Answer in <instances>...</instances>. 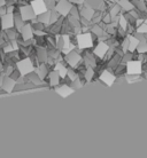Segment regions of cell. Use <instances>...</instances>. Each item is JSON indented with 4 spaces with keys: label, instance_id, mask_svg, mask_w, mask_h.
Returning <instances> with one entry per match:
<instances>
[{
    "label": "cell",
    "instance_id": "cell-1",
    "mask_svg": "<svg viewBox=\"0 0 147 158\" xmlns=\"http://www.w3.org/2000/svg\"><path fill=\"white\" fill-rule=\"evenodd\" d=\"M76 43H77L78 49L85 51L93 47L96 41H94V36L91 32H80L78 35H76Z\"/></svg>",
    "mask_w": 147,
    "mask_h": 158
},
{
    "label": "cell",
    "instance_id": "cell-2",
    "mask_svg": "<svg viewBox=\"0 0 147 158\" xmlns=\"http://www.w3.org/2000/svg\"><path fill=\"white\" fill-rule=\"evenodd\" d=\"M16 68H17V71L20 72L21 76H28L29 73L35 71V63L32 62V59L30 57H25V59H22L20 61H17L16 63Z\"/></svg>",
    "mask_w": 147,
    "mask_h": 158
},
{
    "label": "cell",
    "instance_id": "cell-3",
    "mask_svg": "<svg viewBox=\"0 0 147 158\" xmlns=\"http://www.w3.org/2000/svg\"><path fill=\"white\" fill-rule=\"evenodd\" d=\"M128 76H138L143 73V62L140 60L132 59L125 63Z\"/></svg>",
    "mask_w": 147,
    "mask_h": 158
},
{
    "label": "cell",
    "instance_id": "cell-4",
    "mask_svg": "<svg viewBox=\"0 0 147 158\" xmlns=\"http://www.w3.org/2000/svg\"><path fill=\"white\" fill-rule=\"evenodd\" d=\"M71 7H72V4L70 1H68V0H59L56 2L54 9L62 17H67L69 15V13H70V10H71Z\"/></svg>",
    "mask_w": 147,
    "mask_h": 158
},
{
    "label": "cell",
    "instance_id": "cell-5",
    "mask_svg": "<svg viewBox=\"0 0 147 158\" xmlns=\"http://www.w3.org/2000/svg\"><path fill=\"white\" fill-rule=\"evenodd\" d=\"M64 60H66V62L69 64V67L75 69V68L83 61V57H82V55H80L78 52L71 51L64 55Z\"/></svg>",
    "mask_w": 147,
    "mask_h": 158
},
{
    "label": "cell",
    "instance_id": "cell-6",
    "mask_svg": "<svg viewBox=\"0 0 147 158\" xmlns=\"http://www.w3.org/2000/svg\"><path fill=\"white\" fill-rule=\"evenodd\" d=\"M109 45H108L106 41H103V40H99L98 43H97L96 47L93 48V54L100 60H103L105 59V56L107 54L108 49H109Z\"/></svg>",
    "mask_w": 147,
    "mask_h": 158
},
{
    "label": "cell",
    "instance_id": "cell-7",
    "mask_svg": "<svg viewBox=\"0 0 147 158\" xmlns=\"http://www.w3.org/2000/svg\"><path fill=\"white\" fill-rule=\"evenodd\" d=\"M20 16L22 17V20L24 22L27 21H32L37 17V15L35 14L33 9H32L31 5H23L20 7Z\"/></svg>",
    "mask_w": 147,
    "mask_h": 158
},
{
    "label": "cell",
    "instance_id": "cell-8",
    "mask_svg": "<svg viewBox=\"0 0 147 158\" xmlns=\"http://www.w3.org/2000/svg\"><path fill=\"white\" fill-rule=\"evenodd\" d=\"M99 79L102 81L103 84H106L107 86H111L113 84L115 83L116 75L115 73H113L111 71H109L108 69H105V70H102L101 73H100Z\"/></svg>",
    "mask_w": 147,
    "mask_h": 158
},
{
    "label": "cell",
    "instance_id": "cell-9",
    "mask_svg": "<svg viewBox=\"0 0 147 158\" xmlns=\"http://www.w3.org/2000/svg\"><path fill=\"white\" fill-rule=\"evenodd\" d=\"M30 5H31L32 9H33V12L37 16L48 10L47 6L45 4V0H32Z\"/></svg>",
    "mask_w": 147,
    "mask_h": 158
},
{
    "label": "cell",
    "instance_id": "cell-10",
    "mask_svg": "<svg viewBox=\"0 0 147 158\" xmlns=\"http://www.w3.org/2000/svg\"><path fill=\"white\" fill-rule=\"evenodd\" d=\"M1 27L2 30H8V29L14 28V14L13 13H6L5 15L1 16Z\"/></svg>",
    "mask_w": 147,
    "mask_h": 158
},
{
    "label": "cell",
    "instance_id": "cell-11",
    "mask_svg": "<svg viewBox=\"0 0 147 158\" xmlns=\"http://www.w3.org/2000/svg\"><path fill=\"white\" fill-rule=\"evenodd\" d=\"M16 86V80L11 76H5L4 79H2V84H1V88L4 89L5 92L7 93H11V92L14 89V87Z\"/></svg>",
    "mask_w": 147,
    "mask_h": 158
},
{
    "label": "cell",
    "instance_id": "cell-12",
    "mask_svg": "<svg viewBox=\"0 0 147 158\" xmlns=\"http://www.w3.org/2000/svg\"><path fill=\"white\" fill-rule=\"evenodd\" d=\"M21 36H22V39L23 41H29V40L32 39L33 37V28H32V24H24L22 29L20 30Z\"/></svg>",
    "mask_w": 147,
    "mask_h": 158
},
{
    "label": "cell",
    "instance_id": "cell-13",
    "mask_svg": "<svg viewBox=\"0 0 147 158\" xmlns=\"http://www.w3.org/2000/svg\"><path fill=\"white\" fill-rule=\"evenodd\" d=\"M82 57H83V62L85 64H86V67H91V68H96L97 67V57L94 54H93V52L92 53H90V52H85L83 55H82Z\"/></svg>",
    "mask_w": 147,
    "mask_h": 158
},
{
    "label": "cell",
    "instance_id": "cell-14",
    "mask_svg": "<svg viewBox=\"0 0 147 158\" xmlns=\"http://www.w3.org/2000/svg\"><path fill=\"white\" fill-rule=\"evenodd\" d=\"M74 88H72L71 86H69L68 84H63V85H61V86H56L55 88V92L58 93V94H60L62 98H67V96H69L70 94H72L74 93Z\"/></svg>",
    "mask_w": 147,
    "mask_h": 158
},
{
    "label": "cell",
    "instance_id": "cell-15",
    "mask_svg": "<svg viewBox=\"0 0 147 158\" xmlns=\"http://www.w3.org/2000/svg\"><path fill=\"white\" fill-rule=\"evenodd\" d=\"M47 78H48V83H50V85L53 87H56L58 85H60V81H61V79H62L61 77H60L59 72L55 71V70L48 72Z\"/></svg>",
    "mask_w": 147,
    "mask_h": 158
},
{
    "label": "cell",
    "instance_id": "cell-16",
    "mask_svg": "<svg viewBox=\"0 0 147 158\" xmlns=\"http://www.w3.org/2000/svg\"><path fill=\"white\" fill-rule=\"evenodd\" d=\"M54 70L55 71L59 72L60 77L62 79L67 78V73H68V68L64 67V64L61 62V61H58L55 63V65H54Z\"/></svg>",
    "mask_w": 147,
    "mask_h": 158
},
{
    "label": "cell",
    "instance_id": "cell-17",
    "mask_svg": "<svg viewBox=\"0 0 147 158\" xmlns=\"http://www.w3.org/2000/svg\"><path fill=\"white\" fill-rule=\"evenodd\" d=\"M128 38H129V51L128 52L135 53L139 44V39L137 38V36H133V35H128Z\"/></svg>",
    "mask_w": 147,
    "mask_h": 158
},
{
    "label": "cell",
    "instance_id": "cell-18",
    "mask_svg": "<svg viewBox=\"0 0 147 158\" xmlns=\"http://www.w3.org/2000/svg\"><path fill=\"white\" fill-rule=\"evenodd\" d=\"M35 71L37 72V75L39 76L40 78L44 80L48 75V70H47V67H46V63H40L37 69H35Z\"/></svg>",
    "mask_w": 147,
    "mask_h": 158
},
{
    "label": "cell",
    "instance_id": "cell-19",
    "mask_svg": "<svg viewBox=\"0 0 147 158\" xmlns=\"http://www.w3.org/2000/svg\"><path fill=\"white\" fill-rule=\"evenodd\" d=\"M37 21L40 22V23L45 24L46 27L50 25V21H51V10H47V12L43 13L40 15L37 16Z\"/></svg>",
    "mask_w": 147,
    "mask_h": 158
},
{
    "label": "cell",
    "instance_id": "cell-20",
    "mask_svg": "<svg viewBox=\"0 0 147 158\" xmlns=\"http://www.w3.org/2000/svg\"><path fill=\"white\" fill-rule=\"evenodd\" d=\"M91 33L94 37H101L105 33V29L101 27V23L100 24H93L91 27Z\"/></svg>",
    "mask_w": 147,
    "mask_h": 158
},
{
    "label": "cell",
    "instance_id": "cell-21",
    "mask_svg": "<svg viewBox=\"0 0 147 158\" xmlns=\"http://www.w3.org/2000/svg\"><path fill=\"white\" fill-rule=\"evenodd\" d=\"M128 25H129V22H128L125 15H124V14H119V28L121 29V30H123V31L127 32Z\"/></svg>",
    "mask_w": 147,
    "mask_h": 158
},
{
    "label": "cell",
    "instance_id": "cell-22",
    "mask_svg": "<svg viewBox=\"0 0 147 158\" xmlns=\"http://www.w3.org/2000/svg\"><path fill=\"white\" fill-rule=\"evenodd\" d=\"M119 4V6H121V8H122L125 13L130 12V10H132V9L135 8L133 4H132L131 1H129V0H121Z\"/></svg>",
    "mask_w": 147,
    "mask_h": 158
},
{
    "label": "cell",
    "instance_id": "cell-23",
    "mask_svg": "<svg viewBox=\"0 0 147 158\" xmlns=\"http://www.w3.org/2000/svg\"><path fill=\"white\" fill-rule=\"evenodd\" d=\"M67 78L69 79L70 81H75L76 79L80 78V75H78V72L76 71L74 68H69V69H68Z\"/></svg>",
    "mask_w": 147,
    "mask_h": 158
},
{
    "label": "cell",
    "instance_id": "cell-24",
    "mask_svg": "<svg viewBox=\"0 0 147 158\" xmlns=\"http://www.w3.org/2000/svg\"><path fill=\"white\" fill-rule=\"evenodd\" d=\"M83 77L86 81H91L92 79H93V77H94V68H91V67L86 68V70L84 72Z\"/></svg>",
    "mask_w": 147,
    "mask_h": 158
},
{
    "label": "cell",
    "instance_id": "cell-25",
    "mask_svg": "<svg viewBox=\"0 0 147 158\" xmlns=\"http://www.w3.org/2000/svg\"><path fill=\"white\" fill-rule=\"evenodd\" d=\"M136 52L138 54H147V41H139L138 46H137V49Z\"/></svg>",
    "mask_w": 147,
    "mask_h": 158
},
{
    "label": "cell",
    "instance_id": "cell-26",
    "mask_svg": "<svg viewBox=\"0 0 147 158\" xmlns=\"http://www.w3.org/2000/svg\"><path fill=\"white\" fill-rule=\"evenodd\" d=\"M136 33H140V35L147 33V19H145L143 23L136 28Z\"/></svg>",
    "mask_w": 147,
    "mask_h": 158
},
{
    "label": "cell",
    "instance_id": "cell-27",
    "mask_svg": "<svg viewBox=\"0 0 147 158\" xmlns=\"http://www.w3.org/2000/svg\"><path fill=\"white\" fill-rule=\"evenodd\" d=\"M2 79H4V77L0 76V87H1V84H2Z\"/></svg>",
    "mask_w": 147,
    "mask_h": 158
},
{
    "label": "cell",
    "instance_id": "cell-28",
    "mask_svg": "<svg viewBox=\"0 0 147 158\" xmlns=\"http://www.w3.org/2000/svg\"><path fill=\"white\" fill-rule=\"evenodd\" d=\"M145 40L147 41V33H145Z\"/></svg>",
    "mask_w": 147,
    "mask_h": 158
},
{
    "label": "cell",
    "instance_id": "cell-29",
    "mask_svg": "<svg viewBox=\"0 0 147 158\" xmlns=\"http://www.w3.org/2000/svg\"><path fill=\"white\" fill-rule=\"evenodd\" d=\"M72 1H76V0H72Z\"/></svg>",
    "mask_w": 147,
    "mask_h": 158
}]
</instances>
